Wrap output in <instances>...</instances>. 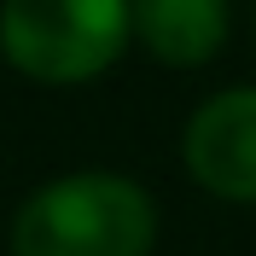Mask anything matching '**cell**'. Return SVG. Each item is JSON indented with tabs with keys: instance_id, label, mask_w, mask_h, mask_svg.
Here are the masks:
<instances>
[{
	"instance_id": "277c9868",
	"label": "cell",
	"mask_w": 256,
	"mask_h": 256,
	"mask_svg": "<svg viewBox=\"0 0 256 256\" xmlns=\"http://www.w3.org/2000/svg\"><path fill=\"white\" fill-rule=\"evenodd\" d=\"M134 35L158 64H210L227 41V0H128Z\"/></svg>"
},
{
	"instance_id": "7a4b0ae2",
	"label": "cell",
	"mask_w": 256,
	"mask_h": 256,
	"mask_svg": "<svg viewBox=\"0 0 256 256\" xmlns=\"http://www.w3.org/2000/svg\"><path fill=\"white\" fill-rule=\"evenodd\" d=\"M134 35L128 0H6L0 52L35 82H88Z\"/></svg>"
},
{
	"instance_id": "6da1fadb",
	"label": "cell",
	"mask_w": 256,
	"mask_h": 256,
	"mask_svg": "<svg viewBox=\"0 0 256 256\" xmlns=\"http://www.w3.org/2000/svg\"><path fill=\"white\" fill-rule=\"evenodd\" d=\"M158 210L122 175H64L30 192L12 222V256H146Z\"/></svg>"
},
{
	"instance_id": "3957f363",
	"label": "cell",
	"mask_w": 256,
	"mask_h": 256,
	"mask_svg": "<svg viewBox=\"0 0 256 256\" xmlns=\"http://www.w3.org/2000/svg\"><path fill=\"white\" fill-rule=\"evenodd\" d=\"M186 169L227 204H256V88H227L192 111Z\"/></svg>"
}]
</instances>
